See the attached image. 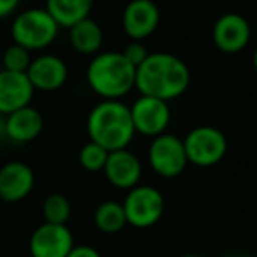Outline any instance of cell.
Masks as SVG:
<instances>
[{
	"label": "cell",
	"instance_id": "cell-1",
	"mask_svg": "<svg viewBox=\"0 0 257 257\" xmlns=\"http://www.w3.org/2000/svg\"><path fill=\"white\" fill-rule=\"evenodd\" d=\"M190 86V69L180 57L168 51H155L136 67L134 88L140 95L171 102Z\"/></svg>",
	"mask_w": 257,
	"mask_h": 257
},
{
	"label": "cell",
	"instance_id": "cell-2",
	"mask_svg": "<svg viewBox=\"0 0 257 257\" xmlns=\"http://www.w3.org/2000/svg\"><path fill=\"white\" fill-rule=\"evenodd\" d=\"M86 133L90 141L102 147L106 152L128 148L136 138L131 111L123 100L97 102L86 118Z\"/></svg>",
	"mask_w": 257,
	"mask_h": 257
},
{
	"label": "cell",
	"instance_id": "cell-27",
	"mask_svg": "<svg viewBox=\"0 0 257 257\" xmlns=\"http://www.w3.org/2000/svg\"><path fill=\"white\" fill-rule=\"evenodd\" d=\"M227 257H253V255H248V253H231Z\"/></svg>",
	"mask_w": 257,
	"mask_h": 257
},
{
	"label": "cell",
	"instance_id": "cell-3",
	"mask_svg": "<svg viewBox=\"0 0 257 257\" xmlns=\"http://www.w3.org/2000/svg\"><path fill=\"white\" fill-rule=\"evenodd\" d=\"M134 74L121 51H99L86 65V85L100 100H121L134 90Z\"/></svg>",
	"mask_w": 257,
	"mask_h": 257
},
{
	"label": "cell",
	"instance_id": "cell-4",
	"mask_svg": "<svg viewBox=\"0 0 257 257\" xmlns=\"http://www.w3.org/2000/svg\"><path fill=\"white\" fill-rule=\"evenodd\" d=\"M60 27L44 8H29L15 15L11 23L13 44L41 53L57 41Z\"/></svg>",
	"mask_w": 257,
	"mask_h": 257
},
{
	"label": "cell",
	"instance_id": "cell-22",
	"mask_svg": "<svg viewBox=\"0 0 257 257\" xmlns=\"http://www.w3.org/2000/svg\"><path fill=\"white\" fill-rule=\"evenodd\" d=\"M107 154L109 152H106L102 147H99L93 141H88L79 150V166L88 173H100L106 164Z\"/></svg>",
	"mask_w": 257,
	"mask_h": 257
},
{
	"label": "cell",
	"instance_id": "cell-8",
	"mask_svg": "<svg viewBox=\"0 0 257 257\" xmlns=\"http://www.w3.org/2000/svg\"><path fill=\"white\" fill-rule=\"evenodd\" d=\"M131 120L134 125V133L145 138H157L168 131L171 123V107L169 102L154 97L140 95L131 106Z\"/></svg>",
	"mask_w": 257,
	"mask_h": 257
},
{
	"label": "cell",
	"instance_id": "cell-23",
	"mask_svg": "<svg viewBox=\"0 0 257 257\" xmlns=\"http://www.w3.org/2000/svg\"><path fill=\"white\" fill-rule=\"evenodd\" d=\"M123 53V57L127 58L131 64L134 65V67H138V65L141 64V62L145 60V58L148 57V48L145 46V43H140V41H133V43H128L127 46H125V50L121 51Z\"/></svg>",
	"mask_w": 257,
	"mask_h": 257
},
{
	"label": "cell",
	"instance_id": "cell-19",
	"mask_svg": "<svg viewBox=\"0 0 257 257\" xmlns=\"http://www.w3.org/2000/svg\"><path fill=\"white\" fill-rule=\"evenodd\" d=\"M93 224L104 234H116L127 225L123 206L118 201H102L93 211Z\"/></svg>",
	"mask_w": 257,
	"mask_h": 257
},
{
	"label": "cell",
	"instance_id": "cell-15",
	"mask_svg": "<svg viewBox=\"0 0 257 257\" xmlns=\"http://www.w3.org/2000/svg\"><path fill=\"white\" fill-rule=\"evenodd\" d=\"M34 93L36 90L25 74L0 69V116H8L13 111L30 106Z\"/></svg>",
	"mask_w": 257,
	"mask_h": 257
},
{
	"label": "cell",
	"instance_id": "cell-10",
	"mask_svg": "<svg viewBox=\"0 0 257 257\" xmlns=\"http://www.w3.org/2000/svg\"><path fill=\"white\" fill-rule=\"evenodd\" d=\"M161 25V9L154 0H131L121 11V29L131 41H140L152 36Z\"/></svg>",
	"mask_w": 257,
	"mask_h": 257
},
{
	"label": "cell",
	"instance_id": "cell-26",
	"mask_svg": "<svg viewBox=\"0 0 257 257\" xmlns=\"http://www.w3.org/2000/svg\"><path fill=\"white\" fill-rule=\"evenodd\" d=\"M8 143V138H6V123H4V116H0V145Z\"/></svg>",
	"mask_w": 257,
	"mask_h": 257
},
{
	"label": "cell",
	"instance_id": "cell-18",
	"mask_svg": "<svg viewBox=\"0 0 257 257\" xmlns=\"http://www.w3.org/2000/svg\"><path fill=\"white\" fill-rule=\"evenodd\" d=\"M95 0H46V11L60 29H71L74 23L88 18Z\"/></svg>",
	"mask_w": 257,
	"mask_h": 257
},
{
	"label": "cell",
	"instance_id": "cell-17",
	"mask_svg": "<svg viewBox=\"0 0 257 257\" xmlns=\"http://www.w3.org/2000/svg\"><path fill=\"white\" fill-rule=\"evenodd\" d=\"M69 30V44L76 53L83 57H93L102 50L104 32L102 27L93 18H85L74 23Z\"/></svg>",
	"mask_w": 257,
	"mask_h": 257
},
{
	"label": "cell",
	"instance_id": "cell-20",
	"mask_svg": "<svg viewBox=\"0 0 257 257\" xmlns=\"http://www.w3.org/2000/svg\"><path fill=\"white\" fill-rule=\"evenodd\" d=\"M71 213V201L64 194H50L43 201V218L48 224H67Z\"/></svg>",
	"mask_w": 257,
	"mask_h": 257
},
{
	"label": "cell",
	"instance_id": "cell-24",
	"mask_svg": "<svg viewBox=\"0 0 257 257\" xmlns=\"http://www.w3.org/2000/svg\"><path fill=\"white\" fill-rule=\"evenodd\" d=\"M67 257H102V255L92 245H74L71 248V252L67 253Z\"/></svg>",
	"mask_w": 257,
	"mask_h": 257
},
{
	"label": "cell",
	"instance_id": "cell-14",
	"mask_svg": "<svg viewBox=\"0 0 257 257\" xmlns=\"http://www.w3.org/2000/svg\"><path fill=\"white\" fill-rule=\"evenodd\" d=\"M36 185L34 169L27 162L9 161L0 168V199L4 203H20L32 194Z\"/></svg>",
	"mask_w": 257,
	"mask_h": 257
},
{
	"label": "cell",
	"instance_id": "cell-25",
	"mask_svg": "<svg viewBox=\"0 0 257 257\" xmlns=\"http://www.w3.org/2000/svg\"><path fill=\"white\" fill-rule=\"evenodd\" d=\"M20 4H22V0H0V20L15 16Z\"/></svg>",
	"mask_w": 257,
	"mask_h": 257
},
{
	"label": "cell",
	"instance_id": "cell-16",
	"mask_svg": "<svg viewBox=\"0 0 257 257\" xmlns=\"http://www.w3.org/2000/svg\"><path fill=\"white\" fill-rule=\"evenodd\" d=\"M6 123V138L9 143L27 145L41 136L44 128V118L37 107L25 106L11 114L4 116Z\"/></svg>",
	"mask_w": 257,
	"mask_h": 257
},
{
	"label": "cell",
	"instance_id": "cell-7",
	"mask_svg": "<svg viewBox=\"0 0 257 257\" xmlns=\"http://www.w3.org/2000/svg\"><path fill=\"white\" fill-rule=\"evenodd\" d=\"M147 161L152 171L166 180L180 176L189 166L182 138L168 133L152 138L150 145H148Z\"/></svg>",
	"mask_w": 257,
	"mask_h": 257
},
{
	"label": "cell",
	"instance_id": "cell-28",
	"mask_svg": "<svg viewBox=\"0 0 257 257\" xmlns=\"http://www.w3.org/2000/svg\"><path fill=\"white\" fill-rule=\"evenodd\" d=\"M182 257H203V255H197V253H185V255Z\"/></svg>",
	"mask_w": 257,
	"mask_h": 257
},
{
	"label": "cell",
	"instance_id": "cell-5",
	"mask_svg": "<svg viewBox=\"0 0 257 257\" xmlns=\"http://www.w3.org/2000/svg\"><path fill=\"white\" fill-rule=\"evenodd\" d=\"M187 162L196 168H213L227 154V138L213 125H197L182 138Z\"/></svg>",
	"mask_w": 257,
	"mask_h": 257
},
{
	"label": "cell",
	"instance_id": "cell-9",
	"mask_svg": "<svg viewBox=\"0 0 257 257\" xmlns=\"http://www.w3.org/2000/svg\"><path fill=\"white\" fill-rule=\"evenodd\" d=\"M250 39H252V29L245 16L238 13H224L215 20L211 29V41L222 53H239L248 46Z\"/></svg>",
	"mask_w": 257,
	"mask_h": 257
},
{
	"label": "cell",
	"instance_id": "cell-11",
	"mask_svg": "<svg viewBox=\"0 0 257 257\" xmlns=\"http://www.w3.org/2000/svg\"><path fill=\"white\" fill-rule=\"evenodd\" d=\"M74 245V236L67 224L43 222L30 236L29 252L30 257H67Z\"/></svg>",
	"mask_w": 257,
	"mask_h": 257
},
{
	"label": "cell",
	"instance_id": "cell-12",
	"mask_svg": "<svg viewBox=\"0 0 257 257\" xmlns=\"http://www.w3.org/2000/svg\"><path fill=\"white\" fill-rule=\"evenodd\" d=\"M25 76L34 90L39 92H57L67 83L69 67L64 58L53 53H41L32 57Z\"/></svg>",
	"mask_w": 257,
	"mask_h": 257
},
{
	"label": "cell",
	"instance_id": "cell-29",
	"mask_svg": "<svg viewBox=\"0 0 257 257\" xmlns=\"http://www.w3.org/2000/svg\"><path fill=\"white\" fill-rule=\"evenodd\" d=\"M175 2H182V0H175Z\"/></svg>",
	"mask_w": 257,
	"mask_h": 257
},
{
	"label": "cell",
	"instance_id": "cell-21",
	"mask_svg": "<svg viewBox=\"0 0 257 257\" xmlns=\"http://www.w3.org/2000/svg\"><path fill=\"white\" fill-rule=\"evenodd\" d=\"M32 55L29 50L18 46V44H11L9 48H6L2 60H0V67L11 72H22L25 74L29 69L30 62H32Z\"/></svg>",
	"mask_w": 257,
	"mask_h": 257
},
{
	"label": "cell",
	"instance_id": "cell-13",
	"mask_svg": "<svg viewBox=\"0 0 257 257\" xmlns=\"http://www.w3.org/2000/svg\"><path fill=\"white\" fill-rule=\"evenodd\" d=\"M102 173L111 187L131 190L133 187L140 185L143 176V164L136 154H133L128 148H123L107 154Z\"/></svg>",
	"mask_w": 257,
	"mask_h": 257
},
{
	"label": "cell",
	"instance_id": "cell-6",
	"mask_svg": "<svg viewBox=\"0 0 257 257\" xmlns=\"http://www.w3.org/2000/svg\"><path fill=\"white\" fill-rule=\"evenodd\" d=\"M127 225L136 229H148L159 224L166 210V201L162 192L154 185H136L127 190L121 201Z\"/></svg>",
	"mask_w": 257,
	"mask_h": 257
}]
</instances>
